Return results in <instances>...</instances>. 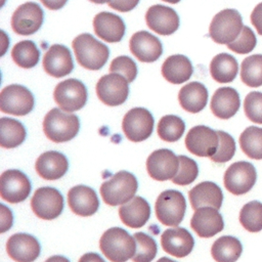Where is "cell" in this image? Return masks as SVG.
Segmentation results:
<instances>
[{"label": "cell", "instance_id": "6da1fadb", "mask_svg": "<svg viewBox=\"0 0 262 262\" xmlns=\"http://www.w3.org/2000/svg\"><path fill=\"white\" fill-rule=\"evenodd\" d=\"M102 254L111 262H126L132 258L136 251V243L125 229L112 227L106 229L99 239Z\"/></svg>", "mask_w": 262, "mask_h": 262}, {"label": "cell", "instance_id": "7a4b0ae2", "mask_svg": "<svg viewBox=\"0 0 262 262\" xmlns=\"http://www.w3.org/2000/svg\"><path fill=\"white\" fill-rule=\"evenodd\" d=\"M78 62L85 69L97 71L101 69L110 55L106 45L96 40L91 34L83 33L72 43Z\"/></svg>", "mask_w": 262, "mask_h": 262}, {"label": "cell", "instance_id": "3957f363", "mask_svg": "<svg viewBox=\"0 0 262 262\" xmlns=\"http://www.w3.org/2000/svg\"><path fill=\"white\" fill-rule=\"evenodd\" d=\"M138 183L133 174L120 171L104 181L100 186V195L108 206H118L128 203L135 196Z\"/></svg>", "mask_w": 262, "mask_h": 262}, {"label": "cell", "instance_id": "277c9868", "mask_svg": "<svg viewBox=\"0 0 262 262\" xmlns=\"http://www.w3.org/2000/svg\"><path fill=\"white\" fill-rule=\"evenodd\" d=\"M80 121L76 115L67 114L59 108L50 110L43 120V131L53 142H66L79 132Z\"/></svg>", "mask_w": 262, "mask_h": 262}, {"label": "cell", "instance_id": "5b68a950", "mask_svg": "<svg viewBox=\"0 0 262 262\" xmlns=\"http://www.w3.org/2000/svg\"><path fill=\"white\" fill-rule=\"evenodd\" d=\"M243 27L239 12L235 9L226 8L213 17L209 28V36L216 43L227 45L238 37Z\"/></svg>", "mask_w": 262, "mask_h": 262}, {"label": "cell", "instance_id": "8992f818", "mask_svg": "<svg viewBox=\"0 0 262 262\" xmlns=\"http://www.w3.org/2000/svg\"><path fill=\"white\" fill-rule=\"evenodd\" d=\"M185 210V199L180 191L175 189L161 192L155 205L158 220L167 226H177L183 220Z\"/></svg>", "mask_w": 262, "mask_h": 262}, {"label": "cell", "instance_id": "52a82bcc", "mask_svg": "<svg viewBox=\"0 0 262 262\" xmlns=\"http://www.w3.org/2000/svg\"><path fill=\"white\" fill-rule=\"evenodd\" d=\"M34 103L32 92L23 85H8L0 93V110L8 115H28L33 110Z\"/></svg>", "mask_w": 262, "mask_h": 262}, {"label": "cell", "instance_id": "ba28073f", "mask_svg": "<svg viewBox=\"0 0 262 262\" xmlns=\"http://www.w3.org/2000/svg\"><path fill=\"white\" fill-rule=\"evenodd\" d=\"M257 179L255 167L246 161L231 164L224 173L225 188L234 195L247 193L254 186Z\"/></svg>", "mask_w": 262, "mask_h": 262}, {"label": "cell", "instance_id": "9c48e42d", "mask_svg": "<svg viewBox=\"0 0 262 262\" xmlns=\"http://www.w3.org/2000/svg\"><path fill=\"white\" fill-rule=\"evenodd\" d=\"M53 98L60 110L75 112L81 110L87 101V89L77 79H68L59 82L53 92Z\"/></svg>", "mask_w": 262, "mask_h": 262}, {"label": "cell", "instance_id": "30bf717a", "mask_svg": "<svg viewBox=\"0 0 262 262\" xmlns=\"http://www.w3.org/2000/svg\"><path fill=\"white\" fill-rule=\"evenodd\" d=\"M154 118L144 107H134L126 113L123 118L122 128L126 137L139 142L147 139L154 129Z\"/></svg>", "mask_w": 262, "mask_h": 262}, {"label": "cell", "instance_id": "8fae6325", "mask_svg": "<svg viewBox=\"0 0 262 262\" xmlns=\"http://www.w3.org/2000/svg\"><path fill=\"white\" fill-rule=\"evenodd\" d=\"M31 208L39 218L52 220L62 212L63 198L56 188L49 186L40 187L32 196Z\"/></svg>", "mask_w": 262, "mask_h": 262}, {"label": "cell", "instance_id": "7c38bea8", "mask_svg": "<svg viewBox=\"0 0 262 262\" xmlns=\"http://www.w3.org/2000/svg\"><path fill=\"white\" fill-rule=\"evenodd\" d=\"M128 81L121 75L112 73L102 76L96 84L98 98L108 106H117L125 102L129 94Z\"/></svg>", "mask_w": 262, "mask_h": 262}, {"label": "cell", "instance_id": "4fadbf2b", "mask_svg": "<svg viewBox=\"0 0 262 262\" xmlns=\"http://www.w3.org/2000/svg\"><path fill=\"white\" fill-rule=\"evenodd\" d=\"M30 192L31 182L21 171L11 169L1 174L0 194L4 201L10 204H17L25 201Z\"/></svg>", "mask_w": 262, "mask_h": 262}, {"label": "cell", "instance_id": "5bb4252c", "mask_svg": "<svg viewBox=\"0 0 262 262\" xmlns=\"http://www.w3.org/2000/svg\"><path fill=\"white\" fill-rule=\"evenodd\" d=\"M218 145L219 136L217 131L204 125L192 127L185 137L187 150L198 157L211 158L217 151Z\"/></svg>", "mask_w": 262, "mask_h": 262}, {"label": "cell", "instance_id": "9a60e30c", "mask_svg": "<svg viewBox=\"0 0 262 262\" xmlns=\"http://www.w3.org/2000/svg\"><path fill=\"white\" fill-rule=\"evenodd\" d=\"M44 12L39 4L26 2L19 5L11 16V28L18 35H32L42 26Z\"/></svg>", "mask_w": 262, "mask_h": 262}, {"label": "cell", "instance_id": "2e32d148", "mask_svg": "<svg viewBox=\"0 0 262 262\" xmlns=\"http://www.w3.org/2000/svg\"><path fill=\"white\" fill-rule=\"evenodd\" d=\"M179 169V159L170 149L161 148L152 151L146 160L148 175L158 181L172 179Z\"/></svg>", "mask_w": 262, "mask_h": 262}, {"label": "cell", "instance_id": "e0dca14e", "mask_svg": "<svg viewBox=\"0 0 262 262\" xmlns=\"http://www.w3.org/2000/svg\"><path fill=\"white\" fill-rule=\"evenodd\" d=\"M6 251L15 262H33L39 257L41 247L38 239L33 235L15 233L8 238Z\"/></svg>", "mask_w": 262, "mask_h": 262}, {"label": "cell", "instance_id": "ac0fdd59", "mask_svg": "<svg viewBox=\"0 0 262 262\" xmlns=\"http://www.w3.org/2000/svg\"><path fill=\"white\" fill-rule=\"evenodd\" d=\"M147 27L160 35H171L179 27V16L168 6L156 4L150 6L145 14Z\"/></svg>", "mask_w": 262, "mask_h": 262}, {"label": "cell", "instance_id": "d6986e66", "mask_svg": "<svg viewBox=\"0 0 262 262\" xmlns=\"http://www.w3.org/2000/svg\"><path fill=\"white\" fill-rule=\"evenodd\" d=\"M131 53L141 62H154L163 52L161 41L146 31H139L129 41Z\"/></svg>", "mask_w": 262, "mask_h": 262}, {"label": "cell", "instance_id": "ffe728a7", "mask_svg": "<svg viewBox=\"0 0 262 262\" xmlns=\"http://www.w3.org/2000/svg\"><path fill=\"white\" fill-rule=\"evenodd\" d=\"M190 227L200 237H212L224 228V222L217 209L203 207L195 210L190 220Z\"/></svg>", "mask_w": 262, "mask_h": 262}, {"label": "cell", "instance_id": "44dd1931", "mask_svg": "<svg viewBox=\"0 0 262 262\" xmlns=\"http://www.w3.org/2000/svg\"><path fill=\"white\" fill-rule=\"evenodd\" d=\"M42 63L45 72L54 78L64 77L74 69L71 51L60 44H54L46 51Z\"/></svg>", "mask_w": 262, "mask_h": 262}, {"label": "cell", "instance_id": "7402d4cb", "mask_svg": "<svg viewBox=\"0 0 262 262\" xmlns=\"http://www.w3.org/2000/svg\"><path fill=\"white\" fill-rule=\"evenodd\" d=\"M161 245L167 254L182 258L192 251L194 241L187 229L183 227H175L166 229L162 233Z\"/></svg>", "mask_w": 262, "mask_h": 262}, {"label": "cell", "instance_id": "603a6c76", "mask_svg": "<svg viewBox=\"0 0 262 262\" xmlns=\"http://www.w3.org/2000/svg\"><path fill=\"white\" fill-rule=\"evenodd\" d=\"M68 204L75 214L83 217L93 215L99 207L95 190L86 185L72 187L68 192Z\"/></svg>", "mask_w": 262, "mask_h": 262}, {"label": "cell", "instance_id": "cb8c5ba5", "mask_svg": "<svg viewBox=\"0 0 262 262\" xmlns=\"http://www.w3.org/2000/svg\"><path fill=\"white\" fill-rule=\"evenodd\" d=\"M35 169L38 175L45 180H57L61 178L69 169L67 157L56 150L43 152L36 161Z\"/></svg>", "mask_w": 262, "mask_h": 262}, {"label": "cell", "instance_id": "d4e9b609", "mask_svg": "<svg viewBox=\"0 0 262 262\" xmlns=\"http://www.w3.org/2000/svg\"><path fill=\"white\" fill-rule=\"evenodd\" d=\"M93 29L101 40L113 43L121 41L126 28L123 19L119 15L102 11L94 16Z\"/></svg>", "mask_w": 262, "mask_h": 262}, {"label": "cell", "instance_id": "484cf974", "mask_svg": "<svg viewBox=\"0 0 262 262\" xmlns=\"http://www.w3.org/2000/svg\"><path fill=\"white\" fill-rule=\"evenodd\" d=\"M188 196L193 210L203 207H212L219 210L223 201L221 188L211 181H204L196 184L189 190Z\"/></svg>", "mask_w": 262, "mask_h": 262}, {"label": "cell", "instance_id": "4316f807", "mask_svg": "<svg viewBox=\"0 0 262 262\" xmlns=\"http://www.w3.org/2000/svg\"><path fill=\"white\" fill-rule=\"evenodd\" d=\"M241 105L237 91L231 87L218 88L211 98V111L213 115L222 120L234 116Z\"/></svg>", "mask_w": 262, "mask_h": 262}, {"label": "cell", "instance_id": "83f0119b", "mask_svg": "<svg viewBox=\"0 0 262 262\" xmlns=\"http://www.w3.org/2000/svg\"><path fill=\"white\" fill-rule=\"evenodd\" d=\"M119 216L122 222L131 227H142L150 216V207L142 196H134L128 203L121 205Z\"/></svg>", "mask_w": 262, "mask_h": 262}, {"label": "cell", "instance_id": "f1b7e54d", "mask_svg": "<svg viewBox=\"0 0 262 262\" xmlns=\"http://www.w3.org/2000/svg\"><path fill=\"white\" fill-rule=\"evenodd\" d=\"M178 100L183 110L196 114L207 105L208 90L200 82H190L179 90Z\"/></svg>", "mask_w": 262, "mask_h": 262}, {"label": "cell", "instance_id": "f546056e", "mask_svg": "<svg viewBox=\"0 0 262 262\" xmlns=\"http://www.w3.org/2000/svg\"><path fill=\"white\" fill-rule=\"evenodd\" d=\"M192 71L190 60L181 54H175L167 57L162 64L163 77L172 84H181L186 82L191 77Z\"/></svg>", "mask_w": 262, "mask_h": 262}, {"label": "cell", "instance_id": "4dcf8cb0", "mask_svg": "<svg viewBox=\"0 0 262 262\" xmlns=\"http://www.w3.org/2000/svg\"><path fill=\"white\" fill-rule=\"evenodd\" d=\"M238 71L236 59L228 53H219L210 63L212 78L218 83H229L234 80Z\"/></svg>", "mask_w": 262, "mask_h": 262}, {"label": "cell", "instance_id": "1f68e13d", "mask_svg": "<svg viewBox=\"0 0 262 262\" xmlns=\"http://www.w3.org/2000/svg\"><path fill=\"white\" fill-rule=\"evenodd\" d=\"M243 252L241 242L230 235L217 238L211 248V254L216 262H235Z\"/></svg>", "mask_w": 262, "mask_h": 262}, {"label": "cell", "instance_id": "d6a6232c", "mask_svg": "<svg viewBox=\"0 0 262 262\" xmlns=\"http://www.w3.org/2000/svg\"><path fill=\"white\" fill-rule=\"evenodd\" d=\"M24 125L14 119L3 117L0 119V145L4 148H13L26 139Z\"/></svg>", "mask_w": 262, "mask_h": 262}, {"label": "cell", "instance_id": "836d02e7", "mask_svg": "<svg viewBox=\"0 0 262 262\" xmlns=\"http://www.w3.org/2000/svg\"><path fill=\"white\" fill-rule=\"evenodd\" d=\"M11 57L18 67L31 69L38 63L40 51L33 41L24 40L13 46L11 50Z\"/></svg>", "mask_w": 262, "mask_h": 262}, {"label": "cell", "instance_id": "e575fe53", "mask_svg": "<svg viewBox=\"0 0 262 262\" xmlns=\"http://www.w3.org/2000/svg\"><path fill=\"white\" fill-rule=\"evenodd\" d=\"M239 145L244 154L254 160H262V128L250 126L239 136Z\"/></svg>", "mask_w": 262, "mask_h": 262}, {"label": "cell", "instance_id": "d590c367", "mask_svg": "<svg viewBox=\"0 0 262 262\" xmlns=\"http://www.w3.org/2000/svg\"><path fill=\"white\" fill-rule=\"evenodd\" d=\"M241 79L247 86H262V54H253L243 60Z\"/></svg>", "mask_w": 262, "mask_h": 262}, {"label": "cell", "instance_id": "8d00e7d4", "mask_svg": "<svg viewBox=\"0 0 262 262\" xmlns=\"http://www.w3.org/2000/svg\"><path fill=\"white\" fill-rule=\"evenodd\" d=\"M185 129L183 120L174 115H167L161 118L158 124V135L161 139L174 142L181 138Z\"/></svg>", "mask_w": 262, "mask_h": 262}, {"label": "cell", "instance_id": "74e56055", "mask_svg": "<svg viewBox=\"0 0 262 262\" xmlns=\"http://www.w3.org/2000/svg\"><path fill=\"white\" fill-rule=\"evenodd\" d=\"M242 226L250 232H258L262 229V203L252 201L246 204L239 212Z\"/></svg>", "mask_w": 262, "mask_h": 262}, {"label": "cell", "instance_id": "f35d334b", "mask_svg": "<svg viewBox=\"0 0 262 262\" xmlns=\"http://www.w3.org/2000/svg\"><path fill=\"white\" fill-rule=\"evenodd\" d=\"M133 237L136 243V251L132 257L133 262H151L158 251L155 239L144 232H136Z\"/></svg>", "mask_w": 262, "mask_h": 262}, {"label": "cell", "instance_id": "ab89813d", "mask_svg": "<svg viewBox=\"0 0 262 262\" xmlns=\"http://www.w3.org/2000/svg\"><path fill=\"white\" fill-rule=\"evenodd\" d=\"M179 169L172 178V182L178 185H187L192 183L199 175V167L195 161L186 157L179 156Z\"/></svg>", "mask_w": 262, "mask_h": 262}, {"label": "cell", "instance_id": "60d3db41", "mask_svg": "<svg viewBox=\"0 0 262 262\" xmlns=\"http://www.w3.org/2000/svg\"><path fill=\"white\" fill-rule=\"evenodd\" d=\"M219 136V145L217 151L210 159L214 163H225L232 159L235 152V142L231 135L224 131H217Z\"/></svg>", "mask_w": 262, "mask_h": 262}, {"label": "cell", "instance_id": "b9f144b4", "mask_svg": "<svg viewBox=\"0 0 262 262\" xmlns=\"http://www.w3.org/2000/svg\"><path fill=\"white\" fill-rule=\"evenodd\" d=\"M110 72L123 76L129 83H131L137 76V67L131 57L121 55L112 60Z\"/></svg>", "mask_w": 262, "mask_h": 262}, {"label": "cell", "instance_id": "7bdbcfd3", "mask_svg": "<svg viewBox=\"0 0 262 262\" xmlns=\"http://www.w3.org/2000/svg\"><path fill=\"white\" fill-rule=\"evenodd\" d=\"M256 43L257 40L253 31L249 27L244 26L238 37L233 42L227 44V47L235 53L246 54L255 48Z\"/></svg>", "mask_w": 262, "mask_h": 262}, {"label": "cell", "instance_id": "ee69618b", "mask_svg": "<svg viewBox=\"0 0 262 262\" xmlns=\"http://www.w3.org/2000/svg\"><path fill=\"white\" fill-rule=\"evenodd\" d=\"M244 111L250 121L262 124V92H250L245 98Z\"/></svg>", "mask_w": 262, "mask_h": 262}, {"label": "cell", "instance_id": "f6af8a7d", "mask_svg": "<svg viewBox=\"0 0 262 262\" xmlns=\"http://www.w3.org/2000/svg\"><path fill=\"white\" fill-rule=\"evenodd\" d=\"M139 0H111L107 4L111 8L120 12H127L136 7Z\"/></svg>", "mask_w": 262, "mask_h": 262}, {"label": "cell", "instance_id": "bcb514c9", "mask_svg": "<svg viewBox=\"0 0 262 262\" xmlns=\"http://www.w3.org/2000/svg\"><path fill=\"white\" fill-rule=\"evenodd\" d=\"M251 23L257 30L258 34L262 36V2L256 5L251 13Z\"/></svg>", "mask_w": 262, "mask_h": 262}, {"label": "cell", "instance_id": "7dc6e473", "mask_svg": "<svg viewBox=\"0 0 262 262\" xmlns=\"http://www.w3.org/2000/svg\"><path fill=\"white\" fill-rule=\"evenodd\" d=\"M1 207V232H5L7 229H9L12 225V215H11V211L9 209H7L3 204L0 205Z\"/></svg>", "mask_w": 262, "mask_h": 262}, {"label": "cell", "instance_id": "c3c4849f", "mask_svg": "<svg viewBox=\"0 0 262 262\" xmlns=\"http://www.w3.org/2000/svg\"><path fill=\"white\" fill-rule=\"evenodd\" d=\"M42 4L51 10H57L62 8L68 0H40Z\"/></svg>", "mask_w": 262, "mask_h": 262}, {"label": "cell", "instance_id": "681fc988", "mask_svg": "<svg viewBox=\"0 0 262 262\" xmlns=\"http://www.w3.org/2000/svg\"><path fill=\"white\" fill-rule=\"evenodd\" d=\"M79 262H105V261L96 253H86L80 258Z\"/></svg>", "mask_w": 262, "mask_h": 262}, {"label": "cell", "instance_id": "f907efd6", "mask_svg": "<svg viewBox=\"0 0 262 262\" xmlns=\"http://www.w3.org/2000/svg\"><path fill=\"white\" fill-rule=\"evenodd\" d=\"M45 262H70V261H69V259H67L63 256L55 255V256H52V257L48 258Z\"/></svg>", "mask_w": 262, "mask_h": 262}, {"label": "cell", "instance_id": "816d5d0a", "mask_svg": "<svg viewBox=\"0 0 262 262\" xmlns=\"http://www.w3.org/2000/svg\"><path fill=\"white\" fill-rule=\"evenodd\" d=\"M157 262H176V261L171 260V259H169V258H167V257H162V258H160Z\"/></svg>", "mask_w": 262, "mask_h": 262}, {"label": "cell", "instance_id": "f5cc1de1", "mask_svg": "<svg viewBox=\"0 0 262 262\" xmlns=\"http://www.w3.org/2000/svg\"><path fill=\"white\" fill-rule=\"evenodd\" d=\"M91 2L93 3H96V4H103V3H108L111 0H90Z\"/></svg>", "mask_w": 262, "mask_h": 262}, {"label": "cell", "instance_id": "db71d44e", "mask_svg": "<svg viewBox=\"0 0 262 262\" xmlns=\"http://www.w3.org/2000/svg\"><path fill=\"white\" fill-rule=\"evenodd\" d=\"M165 2H168V3H172V4H175V3H178L180 0H163Z\"/></svg>", "mask_w": 262, "mask_h": 262}]
</instances>
